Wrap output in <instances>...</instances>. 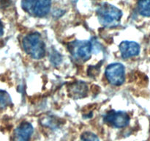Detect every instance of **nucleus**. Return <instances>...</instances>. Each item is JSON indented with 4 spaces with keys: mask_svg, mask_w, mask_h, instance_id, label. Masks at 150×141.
<instances>
[{
    "mask_svg": "<svg viewBox=\"0 0 150 141\" xmlns=\"http://www.w3.org/2000/svg\"><path fill=\"white\" fill-rule=\"evenodd\" d=\"M100 23L106 27H114L120 24L122 13L119 8L108 3H103L97 10Z\"/></svg>",
    "mask_w": 150,
    "mask_h": 141,
    "instance_id": "nucleus-1",
    "label": "nucleus"
},
{
    "mask_svg": "<svg viewBox=\"0 0 150 141\" xmlns=\"http://www.w3.org/2000/svg\"><path fill=\"white\" fill-rule=\"evenodd\" d=\"M23 47L26 54L33 59L39 60L45 54V43L38 32L29 34L23 40Z\"/></svg>",
    "mask_w": 150,
    "mask_h": 141,
    "instance_id": "nucleus-2",
    "label": "nucleus"
},
{
    "mask_svg": "<svg viewBox=\"0 0 150 141\" xmlns=\"http://www.w3.org/2000/svg\"><path fill=\"white\" fill-rule=\"evenodd\" d=\"M69 51L75 59L85 62L89 60L92 55V45L89 41H76L68 46Z\"/></svg>",
    "mask_w": 150,
    "mask_h": 141,
    "instance_id": "nucleus-3",
    "label": "nucleus"
},
{
    "mask_svg": "<svg viewBox=\"0 0 150 141\" xmlns=\"http://www.w3.org/2000/svg\"><path fill=\"white\" fill-rule=\"evenodd\" d=\"M105 76L108 82L116 86L122 85L125 78V69L121 63H113L105 69Z\"/></svg>",
    "mask_w": 150,
    "mask_h": 141,
    "instance_id": "nucleus-4",
    "label": "nucleus"
},
{
    "mask_svg": "<svg viewBox=\"0 0 150 141\" xmlns=\"http://www.w3.org/2000/svg\"><path fill=\"white\" fill-rule=\"evenodd\" d=\"M107 124L116 128H123L127 126L130 122V117L125 112L109 111L103 118Z\"/></svg>",
    "mask_w": 150,
    "mask_h": 141,
    "instance_id": "nucleus-5",
    "label": "nucleus"
},
{
    "mask_svg": "<svg viewBox=\"0 0 150 141\" xmlns=\"http://www.w3.org/2000/svg\"><path fill=\"white\" fill-rule=\"evenodd\" d=\"M33 126L27 122L22 123L15 129L13 141H29L33 133Z\"/></svg>",
    "mask_w": 150,
    "mask_h": 141,
    "instance_id": "nucleus-6",
    "label": "nucleus"
},
{
    "mask_svg": "<svg viewBox=\"0 0 150 141\" xmlns=\"http://www.w3.org/2000/svg\"><path fill=\"white\" fill-rule=\"evenodd\" d=\"M120 50L123 58H130L139 54L140 46L134 41H123L120 43Z\"/></svg>",
    "mask_w": 150,
    "mask_h": 141,
    "instance_id": "nucleus-7",
    "label": "nucleus"
},
{
    "mask_svg": "<svg viewBox=\"0 0 150 141\" xmlns=\"http://www.w3.org/2000/svg\"><path fill=\"white\" fill-rule=\"evenodd\" d=\"M51 0H36L32 8L34 14L38 17H43L50 11Z\"/></svg>",
    "mask_w": 150,
    "mask_h": 141,
    "instance_id": "nucleus-8",
    "label": "nucleus"
},
{
    "mask_svg": "<svg viewBox=\"0 0 150 141\" xmlns=\"http://www.w3.org/2000/svg\"><path fill=\"white\" fill-rule=\"evenodd\" d=\"M87 93V85L83 82H75L69 87V94L74 98H80L86 96Z\"/></svg>",
    "mask_w": 150,
    "mask_h": 141,
    "instance_id": "nucleus-9",
    "label": "nucleus"
},
{
    "mask_svg": "<svg viewBox=\"0 0 150 141\" xmlns=\"http://www.w3.org/2000/svg\"><path fill=\"white\" fill-rule=\"evenodd\" d=\"M138 10L142 16L150 17V0H139Z\"/></svg>",
    "mask_w": 150,
    "mask_h": 141,
    "instance_id": "nucleus-10",
    "label": "nucleus"
},
{
    "mask_svg": "<svg viewBox=\"0 0 150 141\" xmlns=\"http://www.w3.org/2000/svg\"><path fill=\"white\" fill-rule=\"evenodd\" d=\"M12 104L10 95L6 91L0 90V110L6 108Z\"/></svg>",
    "mask_w": 150,
    "mask_h": 141,
    "instance_id": "nucleus-11",
    "label": "nucleus"
},
{
    "mask_svg": "<svg viewBox=\"0 0 150 141\" xmlns=\"http://www.w3.org/2000/svg\"><path fill=\"white\" fill-rule=\"evenodd\" d=\"M80 141H99V138L92 132H86L81 135Z\"/></svg>",
    "mask_w": 150,
    "mask_h": 141,
    "instance_id": "nucleus-12",
    "label": "nucleus"
},
{
    "mask_svg": "<svg viewBox=\"0 0 150 141\" xmlns=\"http://www.w3.org/2000/svg\"><path fill=\"white\" fill-rule=\"evenodd\" d=\"M36 0H22L21 6L22 8L26 12H29L35 4Z\"/></svg>",
    "mask_w": 150,
    "mask_h": 141,
    "instance_id": "nucleus-13",
    "label": "nucleus"
},
{
    "mask_svg": "<svg viewBox=\"0 0 150 141\" xmlns=\"http://www.w3.org/2000/svg\"><path fill=\"white\" fill-rule=\"evenodd\" d=\"M3 34H4V26H3L1 21H0V37L2 36Z\"/></svg>",
    "mask_w": 150,
    "mask_h": 141,
    "instance_id": "nucleus-14",
    "label": "nucleus"
},
{
    "mask_svg": "<svg viewBox=\"0 0 150 141\" xmlns=\"http://www.w3.org/2000/svg\"><path fill=\"white\" fill-rule=\"evenodd\" d=\"M72 1H73V2H76V1H77L78 0H72Z\"/></svg>",
    "mask_w": 150,
    "mask_h": 141,
    "instance_id": "nucleus-15",
    "label": "nucleus"
}]
</instances>
